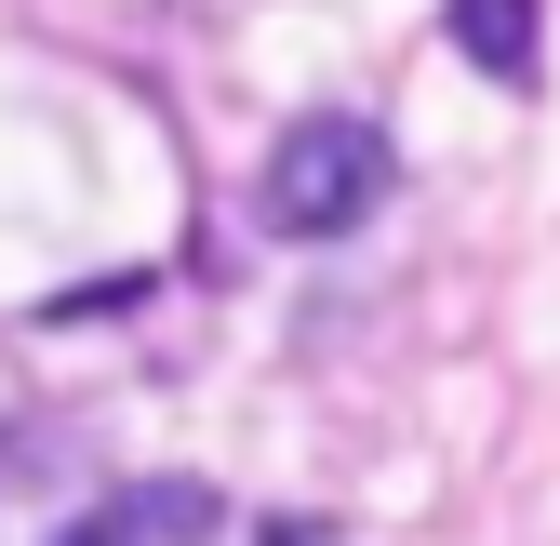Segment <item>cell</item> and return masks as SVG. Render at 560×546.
I'll return each mask as SVG.
<instances>
[{"instance_id": "6da1fadb", "label": "cell", "mask_w": 560, "mask_h": 546, "mask_svg": "<svg viewBox=\"0 0 560 546\" xmlns=\"http://www.w3.org/2000/svg\"><path fill=\"white\" fill-rule=\"evenodd\" d=\"M387 174H400V161H387V133H374L361 107H307V120L267 147L254 214H267L280 240H347V227L387 200Z\"/></svg>"}, {"instance_id": "7a4b0ae2", "label": "cell", "mask_w": 560, "mask_h": 546, "mask_svg": "<svg viewBox=\"0 0 560 546\" xmlns=\"http://www.w3.org/2000/svg\"><path fill=\"white\" fill-rule=\"evenodd\" d=\"M454 54L480 67V81H534V40H547V0H441Z\"/></svg>"}, {"instance_id": "3957f363", "label": "cell", "mask_w": 560, "mask_h": 546, "mask_svg": "<svg viewBox=\"0 0 560 546\" xmlns=\"http://www.w3.org/2000/svg\"><path fill=\"white\" fill-rule=\"evenodd\" d=\"M81 533H94V546H187V533H200V494H187V480H148V494H107V507H94Z\"/></svg>"}, {"instance_id": "277c9868", "label": "cell", "mask_w": 560, "mask_h": 546, "mask_svg": "<svg viewBox=\"0 0 560 546\" xmlns=\"http://www.w3.org/2000/svg\"><path fill=\"white\" fill-rule=\"evenodd\" d=\"M67 546H94V533H67Z\"/></svg>"}]
</instances>
